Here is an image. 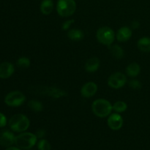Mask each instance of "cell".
<instances>
[{
  "label": "cell",
  "instance_id": "obj_1",
  "mask_svg": "<svg viewBox=\"0 0 150 150\" xmlns=\"http://www.w3.org/2000/svg\"><path fill=\"white\" fill-rule=\"evenodd\" d=\"M92 110L93 114L100 118L108 117L113 111L112 105L108 100L103 98L97 99L92 103Z\"/></svg>",
  "mask_w": 150,
  "mask_h": 150
},
{
  "label": "cell",
  "instance_id": "obj_2",
  "mask_svg": "<svg viewBox=\"0 0 150 150\" xmlns=\"http://www.w3.org/2000/svg\"><path fill=\"white\" fill-rule=\"evenodd\" d=\"M30 125V121L26 116L18 114L13 116L9 121V126L14 132L23 133L26 131Z\"/></svg>",
  "mask_w": 150,
  "mask_h": 150
},
{
  "label": "cell",
  "instance_id": "obj_3",
  "mask_svg": "<svg viewBox=\"0 0 150 150\" xmlns=\"http://www.w3.org/2000/svg\"><path fill=\"white\" fill-rule=\"evenodd\" d=\"M38 137L36 135L32 133H22L18 136H16L15 144L16 146L21 149H29L33 147L37 143Z\"/></svg>",
  "mask_w": 150,
  "mask_h": 150
},
{
  "label": "cell",
  "instance_id": "obj_4",
  "mask_svg": "<svg viewBox=\"0 0 150 150\" xmlns=\"http://www.w3.org/2000/svg\"><path fill=\"white\" fill-rule=\"evenodd\" d=\"M96 38L100 43L110 46L116 38L114 31L108 26H102L96 32Z\"/></svg>",
  "mask_w": 150,
  "mask_h": 150
},
{
  "label": "cell",
  "instance_id": "obj_5",
  "mask_svg": "<svg viewBox=\"0 0 150 150\" xmlns=\"http://www.w3.org/2000/svg\"><path fill=\"white\" fill-rule=\"evenodd\" d=\"M76 10V3L75 0H58L57 4V13L61 17H70Z\"/></svg>",
  "mask_w": 150,
  "mask_h": 150
},
{
  "label": "cell",
  "instance_id": "obj_6",
  "mask_svg": "<svg viewBox=\"0 0 150 150\" xmlns=\"http://www.w3.org/2000/svg\"><path fill=\"white\" fill-rule=\"evenodd\" d=\"M34 93L40 94L43 95H48L54 99L66 97L67 95V92L64 90L59 89V88L54 87V86H40L35 88Z\"/></svg>",
  "mask_w": 150,
  "mask_h": 150
},
{
  "label": "cell",
  "instance_id": "obj_7",
  "mask_svg": "<svg viewBox=\"0 0 150 150\" xmlns=\"http://www.w3.org/2000/svg\"><path fill=\"white\" fill-rule=\"evenodd\" d=\"M26 101V96L20 91H12L6 95L4 103L8 106L18 107L24 103Z\"/></svg>",
  "mask_w": 150,
  "mask_h": 150
},
{
  "label": "cell",
  "instance_id": "obj_8",
  "mask_svg": "<svg viewBox=\"0 0 150 150\" xmlns=\"http://www.w3.org/2000/svg\"><path fill=\"white\" fill-rule=\"evenodd\" d=\"M127 83V77L120 72H116L111 74L108 79V85L111 88L118 89L122 88Z\"/></svg>",
  "mask_w": 150,
  "mask_h": 150
},
{
  "label": "cell",
  "instance_id": "obj_9",
  "mask_svg": "<svg viewBox=\"0 0 150 150\" xmlns=\"http://www.w3.org/2000/svg\"><path fill=\"white\" fill-rule=\"evenodd\" d=\"M108 125L111 130H118L122 127L123 118L118 113L110 114L108 118Z\"/></svg>",
  "mask_w": 150,
  "mask_h": 150
},
{
  "label": "cell",
  "instance_id": "obj_10",
  "mask_svg": "<svg viewBox=\"0 0 150 150\" xmlns=\"http://www.w3.org/2000/svg\"><path fill=\"white\" fill-rule=\"evenodd\" d=\"M98 89V85L95 82H87L84 83L81 89V95L85 98H90L97 93Z\"/></svg>",
  "mask_w": 150,
  "mask_h": 150
},
{
  "label": "cell",
  "instance_id": "obj_11",
  "mask_svg": "<svg viewBox=\"0 0 150 150\" xmlns=\"http://www.w3.org/2000/svg\"><path fill=\"white\" fill-rule=\"evenodd\" d=\"M16 136L9 130H4L0 133V145L4 147H10L15 144Z\"/></svg>",
  "mask_w": 150,
  "mask_h": 150
},
{
  "label": "cell",
  "instance_id": "obj_12",
  "mask_svg": "<svg viewBox=\"0 0 150 150\" xmlns=\"http://www.w3.org/2000/svg\"><path fill=\"white\" fill-rule=\"evenodd\" d=\"M133 32L132 29L128 26H122L117 32L116 38L119 42H125L128 41L131 38Z\"/></svg>",
  "mask_w": 150,
  "mask_h": 150
},
{
  "label": "cell",
  "instance_id": "obj_13",
  "mask_svg": "<svg viewBox=\"0 0 150 150\" xmlns=\"http://www.w3.org/2000/svg\"><path fill=\"white\" fill-rule=\"evenodd\" d=\"M14 72V66L10 62H5L0 64V79H8Z\"/></svg>",
  "mask_w": 150,
  "mask_h": 150
},
{
  "label": "cell",
  "instance_id": "obj_14",
  "mask_svg": "<svg viewBox=\"0 0 150 150\" xmlns=\"http://www.w3.org/2000/svg\"><path fill=\"white\" fill-rule=\"evenodd\" d=\"M100 65V61L98 57H92L86 61L85 64V70L88 73H95L98 71Z\"/></svg>",
  "mask_w": 150,
  "mask_h": 150
},
{
  "label": "cell",
  "instance_id": "obj_15",
  "mask_svg": "<svg viewBox=\"0 0 150 150\" xmlns=\"http://www.w3.org/2000/svg\"><path fill=\"white\" fill-rule=\"evenodd\" d=\"M141 73V67L138 63L132 62L126 67V74L131 78L137 77Z\"/></svg>",
  "mask_w": 150,
  "mask_h": 150
},
{
  "label": "cell",
  "instance_id": "obj_16",
  "mask_svg": "<svg viewBox=\"0 0 150 150\" xmlns=\"http://www.w3.org/2000/svg\"><path fill=\"white\" fill-rule=\"evenodd\" d=\"M67 38L73 41H80L82 40L84 38V33L82 30L79 29H69L67 32Z\"/></svg>",
  "mask_w": 150,
  "mask_h": 150
},
{
  "label": "cell",
  "instance_id": "obj_17",
  "mask_svg": "<svg viewBox=\"0 0 150 150\" xmlns=\"http://www.w3.org/2000/svg\"><path fill=\"white\" fill-rule=\"evenodd\" d=\"M138 48L144 53L150 52V38L144 37L140 38L137 42Z\"/></svg>",
  "mask_w": 150,
  "mask_h": 150
},
{
  "label": "cell",
  "instance_id": "obj_18",
  "mask_svg": "<svg viewBox=\"0 0 150 150\" xmlns=\"http://www.w3.org/2000/svg\"><path fill=\"white\" fill-rule=\"evenodd\" d=\"M54 10V3L52 0H43L40 4V12L43 15H50Z\"/></svg>",
  "mask_w": 150,
  "mask_h": 150
},
{
  "label": "cell",
  "instance_id": "obj_19",
  "mask_svg": "<svg viewBox=\"0 0 150 150\" xmlns=\"http://www.w3.org/2000/svg\"><path fill=\"white\" fill-rule=\"evenodd\" d=\"M110 51L114 58L117 59L123 58L125 55V51L123 48L119 45H114L110 47Z\"/></svg>",
  "mask_w": 150,
  "mask_h": 150
},
{
  "label": "cell",
  "instance_id": "obj_20",
  "mask_svg": "<svg viewBox=\"0 0 150 150\" xmlns=\"http://www.w3.org/2000/svg\"><path fill=\"white\" fill-rule=\"evenodd\" d=\"M28 106L32 111H35V112H41L44 108L42 103L39 100H29L28 102Z\"/></svg>",
  "mask_w": 150,
  "mask_h": 150
},
{
  "label": "cell",
  "instance_id": "obj_21",
  "mask_svg": "<svg viewBox=\"0 0 150 150\" xmlns=\"http://www.w3.org/2000/svg\"><path fill=\"white\" fill-rule=\"evenodd\" d=\"M112 108L113 111L118 114L125 112L127 108V104L124 101H117L112 105Z\"/></svg>",
  "mask_w": 150,
  "mask_h": 150
},
{
  "label": "cell",
  "instance_id": "obj_22",
  "mask_svg": "<svg viewBox=\"0 0 150 150\" xmlns=\"http://www.w3.org/2000/svg\"><path fill=\"white\" fill-rule=\"evenodd\" d=\"M16 64L18 67L21 69H26L29 67L31 64V61L28 57H21L17 60Z\"/></svg>",
  "mask_w": 150,
  "mask_h": 150
},
{
  "label": "cell",
  "instance_id": "obj_23",
  "mask_svg": "<svg viewBox=\"0 0 150 150\" xmlns=\"http://www.w3.org/2000/svg\"><path fill=\"white\" fill-rule=\"evenodd\" d=\"M38 150H51V144L46 139H41L38 144Z\"/></svg>",
  "mask_w": 150,
  "mask_h": 150
},
{
  "label": "cell",
  "instance_id": "obj_24",
  "mask_svg": "<svg viewBox=\"0 0 150 150\" xmlns=\"http://www.w3.org/2000/svg\"><path fill=\"white\" fill-rule=\"evenodd\" d=\"M129 86L133 89H140L142 87V84L137 79H133L129 81Z\"/></svg>",
  "mask_w": 150,
  "mask_h": 150
},
{
  "label": "cell",
  "instance_id": "obj_25",
  "mask_svg": "<svg viewBox=\"0 0 150 150\" xmlns=\"http://www.w3.org/2000/svg\"><path fill=\"white\" fill-rule=\"evenodd\" d=\"M75 22L74 19H69V20L65 21L62 25V30L67 31L70 29V27L72 26L73 23Z\"/></svg>",
  "mask_w": 150,
  "mask_h": 150
},
{
  "label": "cell",
  "instance_id": "obj_26",
  "mask_svg": "<svg viewBox=\"0 0 150 150\" xmlns=\"http://www.w3.org/2000/svg\"><path fill=\"white\" fill-rule=\"evenodd\" d=\"M7 125V118L3 114L0 113V127H3Z\"/></svg>",
  "mask_w": 150,
  "mask_h": 150
},
{
  "label": "cell",
  "instance_id": "obj_27",
  "mask_svg": "<svg viewBox=\"0 0 150 150\" xmlns=\"http://www.w3.org/2000/svg\"><path fill=\"white\" fill-rule=\"evenodd\" d=\"M45 135V131L44 130H39L38 132H37V137L39 138V139H42V137H44Z\"/></svg>",
  "mask_w": 150,
  "mask_h": 150
},
{
  "label": "cell",
  "instance_id": "obj_28",
  "mask_svg": "<svg viewBox=\"0 0 150 150\" xmlns=\"http://www.w3.org/2000/svg\"><path fill=\"white\" fill-rule=\"evenodd\" d=\"M139 26H140V23H139V22L138 21H133L132 22L131 28H133V29H138V28L139 27Z\"/></svg>",
  "mask_w": 150,
  "mask_h": 150
},
{
  "label": "cell",
  "instance_id": "obj_29",
  "mask_svg": "<svg viewBox=\"0 0 150 150\" xmlns=\"http://www.w3.org/2000/svg\"><path fill=\"white\" fill-rule=\"evenodd\" d=\"M6 150H21L18 147H16V146H10V147H7Z\"/></svg>",
  "mask_w": 150,
  "mask_h": 150
}]
</instances>
